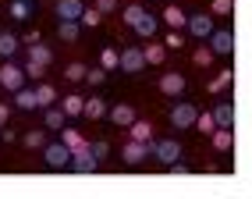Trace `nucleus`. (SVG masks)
<instances>
[{"mask_svg": "<svg viewBox=\"0 0 252 199\" xmlns=\"http://www.w3.org/2000/svg\"><path fill=\"white\" fill-rule=\"evenodd\" d=\"M43 160H46V167L61 171V167H68V164H71V149L64 142H50V146H43Z\"/></svg>", "mask_w": 252, "mask_h": 199, "instance_id": "obj_1", "label": "nucleus"}, {"mask_svg": "<svg viewBox=\"0 0 252 199\" xmlns=\"http://www.w3.org/2000/svg\"><path fill=\"white\" fill-rule=\"evenodd\" d=\"M68 167H71L75 174H93V171L99 167V160L93 157L89 146H82V149H75V153H71V164H68Z\"/></svg>", "mask_w": 252, "mask_h": 199, "instance_id": "obj_2", "label": "nucleus"}, {"mask_svg": "<svg viewBox=\"0 0 252 199\" xmlns=\"http://www.w3.org/2000/svg\"><path fill=\"white\" fill-rule=\"evenodd\" d=\"M195 118H199L195 103H174V107H171V125H174V128H192Z\"/></svg>", "mask_w": 252, "mask_h": 199, "instance_id": "obj_3", "label": "nucleus"}, {"mask_svg": "<svg viewBox=\"0 0 252 199\" xmlns=\"http://www.w3.org/2000/svg\"><path fill=\"white\" fill-rule=\"evenodd\" d=\"M146 68V54L139 46H128V50H121V71L125 75H139Z\"/></svg>", "mask_w": 252, "mask_h": 199, "instance_id": "obj_4", "label": "nucleus"}, {"mask_svg": "<svg viewBox=\"0 0 252 199\" xmlns=\"http://www.w3.org/2000/svg\"><path fill=\"white\" fill-rule=\"evenodd\" d=\"M210 50L227 57L231 50H234V32H231V29H213V32H210Z\"/></svg>", "mask_w": 252, "mask_h": 199, "instance_id": "obj_5", "label": "nucleus"}, {"mask_svg": "<svg viewBox=\"0 0 252 199\" xmlns=\"http://www.w3.org/2000/svg\"><path fill=\"white\" fill-rule=\"evenodd\" d=\"M22 82H25V71L18 68V64H4V68H0V86H4L7 93H18Z\"/></svg>", "mask_w": 252, "mask_h": 199, "instance_id": "obj_6", "label": "nucleus"}, {"mask_svg": "<svg viewBox=\"0 0 252 199\" xmlns=\"http://www.w3.org/2000/svg\"><path fill=\"white\" fill-rule=\"evenodd\" d=\"M149 153H153V142H139V139H131V142L125 146V164H131V167H135V164H142Z\"/></svg>", "mask_w": 252, "mask_h": 199, "instance_id": "obj_7", "label": "nucleus"}, {"mask_svg": "<svg viewBox=\"0 0 252 199\" xmlns=\"http://www.w3.org/2000/svg\"><path fill=\"white\" fill-rule=\"evenodd\" d=\"M153 153H157L160 164H167V167H171V164L178 160V153H181V146H178L174 139H163V142H153Z\"/></svg>", "mask_w": 252, "mask_h": 199, "instance_id": "obj_8", "label": "nucleus"}, {"mask_svg": "<svg viewBox=\"0 0 252 199\" xmlns=\"http://www.w3.org/2000/svg\"><path fill=\"white\" fill-rule=\"evenodd\" d=\"M189 32H192L195 39H210L213 18H210V14H192V18H189Z\"/></svg>", "mask_w": 252, "mask_h": 199, "instance_id": "obj_9", "label": "nucleus"}, {"mask_svg": "<svg viewBox=\"0 0 252 199\" xmlns=\"http://www.w3.org/2000/svg\"><path fill=\"white\" fill-rule=\"evenodd\" d=\"M82 0H57V18L61 22H78L82 18Z\"/></svg>", "mask_w": 252, "mask_h": 199, "instance_id": "obj_10", "label": "nucleus"}, {"mask_svg": "<svg viewBox=\"0 0 252 199\" xmlns=\"http://www.w3.org/2000/svg\"><path fill=\"white\" fill-rule=\"evenodd\" d=\"M160 93H163V96H181V93H185V75L167 71V75L160 78Z\"/></svg>", "mask_w": 252, "mask_h": 199, "instance_id": "obj_11", "label": "nucleus"}, {"mask_svg": "<svg viewBox=\"0 0 252 199\" xmlns=\"http://www.w3.org/2000/svg\"><path fill=\"white\" fill-rule=\"evenodd\" d=\"M110 121L121 125V128H131V121H135V110H131L128 103H117V107H110Z\"/></svg>", "mask_w": 252, "mask_h": 199, "instance_id": "obj_12", "label": "nucleus"}, {"mask_svg": "<svg viewBox=\"0 0 252 199\" xmlns=\"http://www.w3.org/2000/svg\"><path fill=\"white\" fill-rule=\"evenodd\" d=\"M213 121H217V128H231L234 125V107L231 103H217L213 107Z\"/></svg>", "mask_w": 252, "mask_h": 199, "instance_id": "obj_13", "label": "nucleus"}, {"mask_svg": "<svg viewBox=\"0 0 252 199\" xmlns=\"http://www.w3.org/2000/svg\"><path fill=\"white\" fill-rule=\"evenodd\" d=\"M43 121H46V128H50V132H61V128H64V121H68V114H64L61 107H46Z\"/></svg>", "mask_w": 252, "mask_h": 199, "instance_id": "obj_14", "label": "nucleus"}, {"mask_svg": "<svg viewBox=\"0 0 252 199\" xmlns=\"http://www.w3.org/2000/svg\"><path fill=\"white\" fill-rule=\"evenodd\" d=\"M99 68H103V71L121 68V54H117L114 46H103V50H99Z\"/></svg>", "mask_w": 252, "mask_h": 199, "instance_id": "obj_15", "label": "nucleus"}, {"mask_svg": "<svg viewBox=\"0 0 252 199\" xmlns=\"http://www.w3.org/2000/svg\"><path fill=\"white\" fill-rule=\"evenodd\" d=\"M14 103H18L22 110H36V107H39V100H36V89H25V86H22L18 93H14Z\"/></svg>", "mask_w": 252, "mask_h": 199, "instance_id": "obj_16", "label": "nucleus"}, {"mask_svg": "<svg viewBox=\"0 0 252 199\" xmlns=\"http://www.w3.org/2000/svg\"><path fill=\"white\" fill-rule=\"evenodd\" d=\"M61 110L68 114V118H78V114L86 110V100H82V96H64L61 100Z\"/></svg>", "mask_w": 252, "mask_h": 199, "instance_id": "obj_17", "label": "nucleus"}, {"mask_svg": "<svg viewBox=\"0 0 252 199\" xmlns=\"http://www.w3.org/2000/svg\"><path fill=\"white\" fill-rule=\"evenodd\" d=\"M163 22L171 25V29H185V25H189V14H185L181 7H167L163 11Z\"/></svg>", "mask_w": 252, "mask_h": 199, "instance_id": "obj_18", "label": "nucleus"}, {"mask_svg": "<svg viewBox=\"0 0 252 199\" xmlns=\"http://www.w3.org/2000/svg\"><path fill=\"white\" fill-rule=\"evenodd\" d=\"M61 142H64V146H68V149H71V153H75V149H82V146H89V142H86V139H82V135H78V132H75V128H61Z\"/></svg>", "mask_w": 252, "mask_h": 199, "instance_id": "obj_19", "label": "nucleus"}, {"mask_svg": "<svg viewBox=\"0 0 252 199\" xmlns=\"http://www.w3.org/2000/svg\"><path fill=\"white\" fill-rule=\"evenodd\" d=\"M82 114H86V118H103V114H107V100H99V96H93V100H86V110H82Z\"/></svg>", "mask_w": 252, "mask_h": 199, "instance_id": "obj_20", "label": "nucleus"}, {"mask_svg": "<svg viewBox=\"0 0 252 199\" xmlns=\"http://www.w3.org/2000/svg\"><path fill=\"white\" fill-rule=\"evenodd\" d=\"M29 61H36V64H46V68H50L54 54H50V46H39V43H32V46H29Z\"/></svg>", "mask_w": 252, "mask_h": 199, "instance_id": "obj_21", "label": "nucleus"}, {"mask_svg": "<svg viewBox=\"0 0 252 199\" xmlns=\"http://www.w3.org/2000/svg\"><path fill=\"white\" fill-rule=\"evenodd\" d=\"M210 139H213V149H231V128H213L210 132Z\"/></svg>", "mask_w": 252, "mask_h": 199, "instance_id": "obj_22", "label": "nucleus"}, {"mask_svg": "<svg viewBox=\"0 0 252 199\" xmlns=\"http://www.w3.org/2000/svg\"><path fill=\"white\" fill-rule=\"evenodd\" d=\"M135 32H139L142 39H149V36L157 32V18H153V14H142V18L135 22Z\"/></svg>", "mask_w": 252, "mask_h": 199, "instance_id": "obj_23", "label": "nucleus"}, {"mask_svg": "<svg viewBox=\"0 0 252 199\" xmlns=\"http://www.w3.org/2000/svg\"><path fill=\"white\" fill-rule=\"evenodd\" d=\"M57 36H61L64 43H75V39H78V22H61V25H57Z\"/></svg>", "mask_w": 252, "mask_h": 199, "instance_id": "obj_24", "label": "nucleus"}, {"mask_svg": "<svg viewBox=\"0 0 252 199\" xmlns=\"http://www.w3.org/2000/svg\"><path fill=\"white\" fill-rule=\"evenodd\" d=\"M36 100H39V107H50V103L57 100L54 86H46V82H39V86H36Z\"/></svg>", "mask_w": 252, "mask_h": 199, "instance_id": "obj_25", "label": "nucleus"}, {"mask_svg": "<svg viewBox=\"0 0 252 199\" xmlns=\"http://www.w3.org/2000/svg\"><path fill=\"white\" fill-rule=\"evenodd\" d=\"M14 50H18V39L11 32H0V57H14Z\"/></svg>", "mask_w": 252, "mask_h": 199, "instance_id": "obj_26", "label": "nucleus"}, {"mask_svg": "<svg viewBox=\"0 0 252 199\" xmlns=\"http://www.w3.org/2000/svg\"><path fill=\"white\" fill-rule=\"evenodd\" d=\"M82 25H89V29H96L99 22H103V14H99L96 7H86V11H82V18H78Z\"/></svg>", "mask_w": 252, "mask_h": 199, "instance_id": "obj_27", "label": "nucleus"}, {"mask_svg": "<svg viewBox=\"0 0 252 199\" xmlns=\"http://www.w3.org/2000/svg\"><path fill=\"white\" fill-rule=\"evenodd\" d=\"M149 132H153V128H149L146 121H131V139H139V142H149Z\"/></svg>", "mask_w": 252, "mask_h": 199, "instance_id": "obj_28", "label": "nucleus"}, {"mask_svg": "<svg viewBox=\"0 0 252 199\" xmlns=\"http://www.w3.org/2000/svg\"><path fill=\"white\" fill-rule=\"evenodd\" d=\"M86 64H68V71H64V78H68V82H82V78H86Z\"/></svg>", "mask_w": 252, "mask_h": 199, "instance_id": "obj_29", "label": "nucleus"}, {"mask_svg": "<svg viewBox=\"0 0 252 199\" xmlns=\"http://www.w3.org/2000/svg\"><path fill=\"white\" fill-rule=\"evenodd\" d=\"M231 86V71H220L217 78H210V93H220V89H227Z\"/></svg>", "mask_w": 252, "mask_h": 199, "instance_id": "obj_30", "label": "nucleus"}, {"mask_svg": "<svg viewBox=\"0 0 252 199\" xmlns=\"http://www.w3.org/2000/svg\"><path fill=\"white\" fill-rule=\"evenodd\" d=\"M146 64H163V46H146Z\"/></svg>", "mask_w": 252, "mask_h": 199, "instance_id": "obj_31", "label": "nucleus"}, {"mask_svg": "<svg viewBox=\"0 0 252 199\" xmlns=\"http://www.w3.org/2000/svg\"><path fill=\"white\" fill-rule=\"evenodd\" d=\"M11 14H14V18H29V14H32L29 0H14V4H11Z\"/></svg>", "mask_w": 252, "mask_h": 199, "instance_id": "obj_32", "label": "nucleus"}, {"mask_svg": "<svg viewBox=\"0 0 252 199\" xmlns=\"http://www.w3.org/2000/svg\"><path fill=\"white\" fill-rule=\"evenodd\" d=\"M25 146H29V149H39V146H46V135H43V132H29V135H25Z\"/></svg>", "mask_w": 252, "mask_h": 199, "instance_id": "obj_33", "label": "nucleus"}, {"mask_svg": "<svg viewBox=\"0 0 252 199\" xmlns=\"http://www.w3.org/2000/svg\"><path fill=\"white\" fill-rule=\"evenodd\" d=\"M195 64H199V68H206V64H213V50H210V46L195 50Z\"/></svg>", "mask_w": 252, "mask_h": 199, "instance_id": "obj_34", "label": "nucleus"}, {"mask_svg": "<svg viewBox=\"0 0 252 199\" xmlns=\"http://www.w3.org/2000/svg\"><path fill=\"white\" fill-rule=\"evenodd\" d=\"M142 14H146V11H142V7H139V4H131V7H128V11H125V22H128V25H131V29H135V22H139V18H142Z\"/></svg>", "mask_w": 252, "mask_h": 199, "instance_id": "obj_35", "label": "nucleus"}, {"mask_svg": "<svg viewBox=\"0 0 252 199\" xmlns=\"http://www.w3.org/2000/svg\"><path fill=\"white\" fill-rule=\"evenodd\" d=\"M25 75H32V78H43V75H46V64H36V61H29V64H25Z\"/></svg>", "mask_w": 252, "mask_h": 199, "instance_id": "obj_36", "label": "nucleus"}, {"mask_svg": "<svg viewBox=\"0 0 252 199\" xmlns=\"http://www.w3.org/2000/svg\"><path fill=\"white\" fill-rule=\"evenodd\" d=\"M195 125L203 128V132H213V128H217V121H213V114H199V118H195Z\"/></svg>", "mask_w": 252, "mask_h": 199, "instance_id": "obj_37", "label": "nucleus"}, {"mask_svg": "<svg viewBox=\"0 0 252 199\" xmlns=\"http://www.w3.org/2000/svg\"><path fill=\"white\" fill-rule=\"evenodd\" d=\"M234 0H213V14H231Z\"/></svg>", "mask_w": 252, "mask_h": 199, "instance_id": "obj_38", "label": "nucleus"}, {"mask_svg": "<svg viewBox=\"0 0 252 199\" xmlns=\"http://www.w3.org/2000/svg\"><path fill=\"white\" fill-rule=\"evenodd\" d=\"M103 78H107V71H103V68H96V71H86V82H89V86H99Z\"/></svg>", "mask_w": 252, "mask_h": 199, "instance_id": "obj_39", "label": "nucleus"}, {"mask_svg": "<svg viewBox=\"0 0 252 199\" xmlns=\"http://www.w3.org/2000/svg\"><path fill=\"white\" fill-rule=\"evenodd\" d=\"M114 7H117V0H96V11L99 14H110Z\"/></svg>", "mask_w": 252, "mask_h": 199, "instance_id": "obj_40", "label": "nucleus"}, {"mask_svg": "<svg viewBox=\"0 0 252 199\" xmlns=\"http://www.w3.org/2000/svg\"><path fill=\"white\" fill-rule=\"evenodd\" d=\"M89 149H93V157H96V160H103V157H107V149H110V146H107V142H93Z\"/></svg>", "mask_w": 252, "mask_h": 199, "instance_id": "obj_41", "label": "nucleus"}, {"mask_svg": "<svg viewBox=\"0 0 252 199\" xmlns=\"http://www.w3.org/2000/svg\"><path fill=\"white\" fill-rule=\"evenodd\" d=\"M171 174H178V178H185V174H189V167H185V164H171Z\"/></svg>", "mask_w": 252, "mask_h": 199, "instance_id": "obj_42", "label": "nucleus"}, {"mask_svg": "<svg viewBox=\"0 0 252 199\" xmlns=\"http://www.w3.org/2000/svg\"><path fill=\"white\" fill-rule=\"evenodd\" d=\"M7 114H11V110H7L4 103H0V128H4V125H7Z\"/></svg>", "mask_w": 252, "mask_h": 199, "instance_id": "obj_43", "label": "nucleus"}]
</instances>
